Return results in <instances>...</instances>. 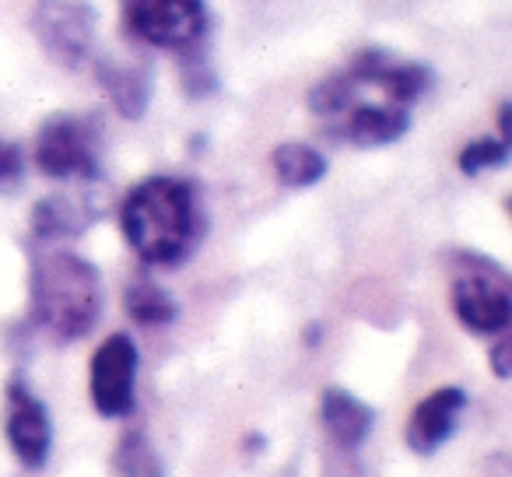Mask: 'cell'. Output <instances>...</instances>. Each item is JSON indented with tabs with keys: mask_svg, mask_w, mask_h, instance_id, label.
<instances>
[{
	"mask_svg": "<svg viewBox=\"0 0 512 477\" xmlns=\"http://www.w3.org/2000/svg\"><path fill=\"white\" fill-rule=\"evenodd\" d=\"M120 228L130 250L155 267L183 264L197 246L200 221L197 190L176 176H148L123 197Z\"/></svg>",
	"mask_w": 512,
	"mask_h": 477,
	"instance_id": "1",
	"label": "cell"
},
{
	"mask_svg": "<svg viewBox=\"0 0 512 477\" xmlns=\"http://www.w3.org/2000/svg\"><path fill=\"white\" fill-rule=\"evenodd\" d=\"M432 85V74L411 60H397L383 50L358 53L344 71L309 88V109L323 123L362 106H404L411 109Z\"/></svg>",
	"mask_w": 512,
	"mask_h": 477,
	"instance_id": "2",
	"label": "cell"
},
{
	"mask_svg": "<svg viewBox=\"0 0 512 477\" xmlns=\"http://www.w3.org/2000/svg\"><path fill=\"white\" fill-rule=\"evenodd\" d=\"M99 271L78 253H46L32 267V316L57 341H78L99 323Z\"/></svg>",
	"mask_w": 512,
	"mask_h": 477,
	"instance_id": "3",
	"label": "cell"
},
{
	"mask_svg": "<svg viewBox=\"0 0 512 477\" xmlns=\"http://www.w3.org/2000/svg\"><path fill=\"white\" fill-rule=\"evenodd\" d=\"M99 148V123L78 113H57L36 134V165L50 179H95Z\"/></svg>",
	"mask_w": 512,
	"mask_h": 477,
	"instance_id": "4",
	"label": "cell"
},
{
	"mask_svg": "<svg viewBox=\"0 0 512 477\" xmlns=\"http://www.w3.org/2000/svg\"><path fill=\"white\" fill-rule=\"evenodd\" d=\"M123 25L155 50H183L204 32V0H120Z\"/></svg>",
	"mask_w": 512,
	"mask_h": 477,
	"instance_id": "5",
	"label": "cell"
},
{
	"mask_svg": "<svg viewBox=\"0 0 512 477\" xmlns=\"http://www.w3.org/2000/svg\"><path fill=\"white\" fill-rule=\"evenodd\" d=\"M137 358H141L137 344L127 334H109L92 355L88 390H92V404L102 418H120L134 407Z\"/></svg>",
	"mask_w": 512,
	"mask_h": 477,
	"instance_id": "6",
	"label": "cell"
},
{
	"mask_svg": "<svg viewBox=\"0 0 512 477\" xmlns=\"http://www.w3.org/2000/svg\"><path fill=\"white\" fill-rule=\"evenodd\" d=\"M453 313L470 334H505L512 323V295L498 271H463L453 281Z\"/></svg>",
	"mask_w": 512,
	"mask_h": 477,
	"instance_id": "7",
	"label": "cell"
},
{
	"mask_svg": "<svg viewBox=\"0 0 512 477\" xmlns=\"http://www.w3.org/2000/svg\"><path fill=\"white\" fill-rule=\"evenodd\" d=\"M36 36L57 64L78 67L92 50L95 15L81 0H43L36 11Z\"/></svg>",
	"mask_w": 512,
	"mask_h": 477,
	"instance_id": "8",
	"label": "cell"
},
{
	"mask_svg": "<svg viewBox=\"0 0 512 477\" xmlns=\"http://www.w3.org/2000/svg\"><path fill=\"white\" fill-rule=\"evenodd\" d=\"M8 442L15 449V456L25 463L29 470H39L50 460V446H53V425L50 414H46L43 400L36 393H29L25 383H11L8 386Z\"/></svg>",
	"mask_w": 512,
	"mask_h": 477,
	"instance_id": "9",
	"label": "cell"
},
{
	"mask_svg": "<svg viewBox=\"0 0 512 477\" xmlns=\"http://www.w3.org/2000/svg\"><path fill=\"white\" fill-rule=\"evenodd\" d=\"M411 127V109L404 106H362L348 109L337 120L327 123V130L355 148H383L407 134Z\"/></svg>",
	"mask_w": 512,
	"mask_h": 477,
	"instance_id": "10",
	"label": "cell"
},
{
	"mask_svg": "<svg viewBox=\"0 0 512 477\" xmlns=\"http://www.w3.org/2000/svg\"><path fill=\"white\" fill-rule=\"evenodd\" d=\"M463 404H467V393H463L460 386H439L435 393H428L411 414L407 446H411L414 453H435V449L453 435Z\"/></svg>",
	"mask_w": 512,
	"mask_h": 477,
	"instance_id": "11",
	"label": "cell"
},
{
	"mask_svg": "<svg viewBox=\"0 0 512 477\" xmlns=\"http://www.w3.org/2000/svg\"><path fill=\"white\" fill-rule=\"evenodd\" d=\"M320 418H323V428L330 432V439H334L337 446H348V449L362 446L365 435H369L372 425H376L372 407L362 404L355 393L341 390V386H330V390L323 393Z\"/></svg>",
	"mask_w": 512,
	"mask_h": 477,
	"instance_id": "12",
	"label": "cell"
},
{
	"mask_svg": "<svg viewBox=\"0 0 512 477\" xmlns=\"http://www.w3.org/2000/svg\"><path fill=\"white\" fill-rule=\"evenodd\" d=\"M271 169L281 186L306 190V186H316L327 176V158L306 141H285L271 151Z\"/></svg>",
	"mask_w": 512,
	"mask_h": 477,
	"instance_id": "13",
	"label": "cell"
},
{
	"mask_svg": "<svg viewBox=\"0 0 512 477\" xmlns=\"http://www.w3.org/2000/svg\"><path fill=\"white\" fill-rule=\"evenodd\" d=\"M99 81L109 99H113V106L120 109L127 120H137V116L144 113V106H148V99H151V78L144 74V67L102 64Z\"/></svg>",
	"mask_w": 512,
	"mask_h": 477,
	"instance_id": "14",
	"label": "cell"
},
{
	"mask_svg": "<svg viewBox=\"0 0 512 477\" xmlns=\"http://www.w3.org/2000/svg\"><path fill=\"white\" fill-rule=\"evenodd\" d=\"M127 313L141 327H169L176 320V302L155 281H134L127 288Z\"/></svg>",
	"mask_w": 512,
	"mask_h": 477,
	"instance_id": "15",
	"label": "cell"
},
{
	"mask_svg": "<svg viewBox=\"0 0 512 477\" xmlns=\"http://www.w3.org/2000/svg\"><path fill=\"white\" fill-rule=\"evenodd\" d=\"M85 211L64 197H46L43 204L32 211V232L39 239H64V235H78L85 228Z\"/></svg>",
	"mask_w": 512,
	"mask_h": 477,
	"instance_id": "16",
	"label": "cell"
},
{
	"mask_svg": "<svg viewBox=\"0 0 512 477\" xmlns=\"http://www.w3.org/2000/svg\"><path fill=\"white\" fill-rule=\"evenodd\" d=\"M505 162H509V141L505 137H474L456 155V165H460L463 176H481V172L498 169Z\"/></svg>",
	"mask_w": 512,
	"mask_h": 477,
	"instance_id": "17",
	"label": "cell"
},
{
	"mask_svg": "<svg viewBox=\"0 0 512 477\" xmlns=\"http://www.w3.org/2000/svg\"><path fill=\"white\" fill-rule=\"evenodd\" d=\"M22 169H25V158H22V151H18V144L0 137V186L15 183V179L22 176Z\"/></svg>",
	"mask_w": 512,
	"mask_h": 477,
	"instance_id": "18",
	"label": "cell"
},
{
	"mask_svg": "<svg viewBox=\"0 0 512 477\" xmlns=\"http://www.w3.org/2000/svg\"><path fill=\"white\" fill-rule=\"evenodd\" d=\"M491 365H495V376L498 379L509 376V341H505V337L495 344V351H491Z\"/></svg>",
	"mask_w": 512,
	"mask_h": 477,
	"instance_id": "19",
	"label": "cell"
}]
</instances>
